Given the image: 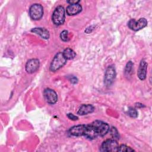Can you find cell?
I'll return each mask as SVG.
<instances>
[{
  "mask_svg": "<svg viewBox=\"0 0 152 152\" xmlns=\"http://www.w3.org/2000/svg\"><path fill=\"white\" fill-rule=\"evenodd\" d=\"M65 19V11L64 8L59 5L53 11L52 14V20L54 24L56 26H60L64 24Z\"/></svg>",
  "mask_w": 152,
  "mask_h": 152,
  "instance_id": "obj_3",
  "label": "cell"
},
{
  "mask_svg": "<svg viewBox=\"0 0 152 152\" xmlns=\"http://www.w3.org/2000/svg\"><path fill=\"white\" fill-rule=\"evenodd\" d=\"M69 81H71V83H72V84H76V83H77V82H78V79H77V78L76 77L74 76V75L70 76L69 78Z\"/></svg>",
  "mask_w": 152,
  "mask_h": 152,
  "instance_id": "obj_21",
  "label": "cell"
},
{
  "mask_svg": "<svg viewBox=\"0 0 152 152\" xmlns=\"http://www.w3.org/2000/svg\"><path fill=\"white\" fill-rule=\"evenodd\" d=\"M94 107L91 104H83L79 108L77 112V114L79 115H85L92 113L94 111Z\"/></svg>",
  "mask_w": 152,
  "mask_h": 152,
  "instance_id": "obj_13",
  "label": "cell"
},
{
  "mask_svg": "<svg viewBox=\"0 0 152 152\" xmlns=\"http://www.w3.org/2000/svg\"><path fill=\"white\" fill-rule=\"evenodd\" d=\"M60 38L61 40L64 42H67L69 40V37H68V31L66 30H63L61 34H60Z\"/></svg>",
  "mask_w": 152,
  "mask_h": 152,
  "instance_id": "obj_18",
  "label": "cell"
},
{
  "mask_svg": "<svg viewBox=\"0 0 152 152\" xmlns=\"http://www.w3.org/2000/svg\"><path fill=\"white\" fill-rule=\"evenodd\" d=\"M147 65V63L144 59L141 61L137 71V76L141 80H144L146 78Z\"/></svg>",
  "mask_w": 152,
  "mask_h": 152,
  "instance_id": "obj_10",
  "label": "cell"
},
{
  "mask_svg": "<svg viewBox=\"0 0 152 152\" xmlns=\"http://www.w3.org/2000/svg\"><path fill=\"white\" fill-rule=\"evenodd\" d=\"M31 31L39 35L41 37H42L44 39H48L49 38V31L43 27H35L31 30Z\"/></svg>",
  "mask_w": 152,
  "mask_h": 152,
  "instance_id": "obj_12",
  "label": "cell"
},
{
  "mask_svg": "<svg viewBox=\"0 0 152 152\" xmlns=\"http://www.w3.org/2000/svg\"><path fill=\"white\" fill-rule=\"evenodd\" d=\"M133 65H134V64L131 61H129L126 64L125 68V74H129L131 72Z\"/></svg>",
  "mask_w": 152,
  "mask_h": 152,
  "instance_id": "obj_19",
  "label": "cell"
},
{
  "mask_svg": "<svg viewBox=\"0 0 152 152\" xmlns=\"http://www.w3.org/2000/svg\"><path fill=\"white\" fill-rule=\"evenodd\" d=\"M119 144L114 139H107L103 142L100 148V151H118Z\"/></svg>",
  "mask_w": 152,
  "mask_h": 152,
  "instance_id": "obj_5",
  "label": "cell"
},
{
  "mask_svg": "<svg viewBox=\"0 0 152 152\" xmlns=\"http://www.w3.org/2000/svg\"><path fill=\"white\" fill-rule=\"evenodd\" d=\"M40 65L39 61L37 59H29L26 64V71L29 74L36 72Z\"/></svg>",
  "mask_w": 152,
  "mask_h": 152,
  "instance_id": "obj_9",
  "label": "cell"
},
{
  "mask_svg": "<svg viewBox=\"0 0 152 152\" xmlns=\"http://www.w3.org/2000/svg\"><path fill=\"white\" fill-rule=\"evenodd\" d=\"M82 11V7L79 4H70L66 9V14L68 15H75L79 14Z\"/></svg>",
  "mask_w": 152,
  "mask_h": 152,
  "instance_id": "obj_11",
  "label": "cell"
},
{
  "mask_svg": "<svg viewBox=\"0 0 152 152\" xmlns=\"http://www.w3.org/2000/svg\"><path fill=\"white\" fill-rule=\"evenodd\" d=\"M109 131H110V135L112 136L113 139H114L115 140H117L119 139V137H120L119 134L117 129L115 127L113 126L111 128H110Z\"/></svg>",
  "mask_w": 152,
  "mask_h": 152,
  "instance_id": "obj_15",
  "label": "cell"
},
{
  "mask_svg": "<svg viewBox=\"0 0 152 152\" xmlns=\"http://www.w3.org/2000/svg\"><path fill=\"white\" fill-rule=\"evenodd\" d=\"M116 77V70L113 65L109 66L104 74V84L106 87H110L113 83Z\"/></svg>",
  "mask_w": 152,
  "mask_h": 152,
  "instance_id": "obj_6",
  "label": "cell"
},
{
  "mask_svg": "<svg viewBox=\"0 0 152 152\" xmlns=\"http://www.w3.org/2000/svg\"><path fill=\"white\" fill-rule=\"evenodd\" d=\"M80 2V1H68L67 2L70 4H78Z\"/></svg>",
  "mask_w": 152,
  "mask_h": 152,
  "instance_id": "obj_22",
  "label": "cell"
},
{
  "mask_svg": "<svg viewBox=\"0 0 152 152\" xmlns=\"http://www.w3.org/2000/svg\"><path fill=\"white\" fill-rule=\"evenodd\" d=\"M43 95L46 102L50 104H53L58 101V96L56 93L51 88H47L45 89Z\"/></svg>",
  "mask_w": 152,
  "mask_h": 152,
  "instance_id": "obj_8",
  "label": "cell"
},
{
  "mask_svg": "<svg viewBox=\"0 0 152 152\" xmlns=\"http://www.w3.org/2000/svg\"><path fill=\"white\" fill-rule=\"evenodd\" d=\"M67 59L64 57L62 52H58L53 58L50 65V71L55 72L61 68L66 63Z\"/></svg>",
  "mask_w": 152,
  "mask_h": 152,
  "instance_id": "obj_2",
  "label": "cell"
},
{
  "mask_svg": "<svg viewBox=\"0 0 152 152\" xmlns=\"http://www.w3.org/2000/svg\"><path fill=\"white\" fill-rule=\"evenodd\" d=\"M147 25V21L145 18H140L136 21L135 19H131L128 23V27L134 31L140 30Z\"/></svg>",
  "mask_w": 152,
  "mask_h": 152,
  "instance_id": "obj_7",
  "label": "cell"
},
{
  "mask_svg": "<svg viewBox=\"0 0 152 152\" xmlns=\"http://www.w3.org/2000/svg\"><path fill=\"white\" fill-rule=\"evenodd\" d=\"M62 53L64 56V57L67 60H70L74 59L76 56V53L71 48H66L64 49V50L62 52Z\"/></svg>",
  "mask_w": 152,
  "mask_h": 152,
  "instance_id": "obj_14",
  "label": "cell"
},
{
  "mask_svg": "<svg viewBox=\"0 0 152 152\" xmlns=\"http://www.w3.org/2000/svg\"><path fill=\"white\" fill-rule=\"evenodd\" d=\"M29 15L33 20H39L43 15V8L39 4H34L29 8Z\"/></svg>",
  "mask_w": 152,
  "mask_h": 152,
  "instance_id": "obj_4",
  "label": "cell"
},
{
  "mask_svg": "<svg viewBox=\"0 0 152 152\" xmlns=\"http://www.w3.org/2000/svg\"><path fill=\"white\" fill-rule=\"evenodd\" d=\"M67 116H68V118L69 119H71V120H72V121H77V120L78 119V116L74 115L72 114V113H68V114H67Z\"/></svg>",
  "mask_w": 152,
  "mask_h": 152,
  "instance_id": "obj_20",
  "label": "cell"
},
{
  "mask_svg": "<svg viewBox=\"0 0 152 152\" xmlns=\"http://www.w3.org/2000/svg\"><path fill=\"white\" fill-rule=\"evenodd\" d=\"M128 113L129 116L131 118H135L138 116V112H137V110L133 108L132 107H129Z\"/></svg>",
  "mask_w": 152,
  "mask_h": 152,
  "instance_id": "obj_17",
  "label": "cell"
},
{
  "mask_svg": "<svg viewBox=\"0 0 152 152\" xmlns=\"http://www.w3.org/2000/svg\"><path fill=\"white\" fill-rule=\"evenodd\" d=\"M135 106L137 107H144V106L141 104V103H136L135 104Z\"/></svg>",
  "mask_w": 152,
  "mask_h": 152,
  "instance_id": "obj_23",
  "label": "cell"
},
{
  "mask_svg": "<svg viewBox=\"0 0 152 152\" xmlns=\"http://www.w3.org/2000/svg\"><path fill=\"white\" fill-rule=\"evenodd\" d=\"M110 129L109 125L102 121L96 120L88 124H83V136L89 140L105 135Z\"/></svg>",
  "mask_w": 152,
  "mask_h": 152,
  "instance_id": "obj_1",
  "label": "cell"
},
{
  "mask_svg": "<svg viewBox=\"0 0 152 152\" xmlns=\"http://www.w3.org/2000/svg\"><path fill=\"white\" fill-rule=\"evenodd\" d=\"M134 151V150L132 148H131L129 146H127L125 144H121V145L119 146L118 149V151H126V152H129V151Z\"/></svg>",
  "mask_w": 152,
  "mask_h": 152,
  "instance_id": "obj_16",
  "label": "cell"
}]
</instances>
